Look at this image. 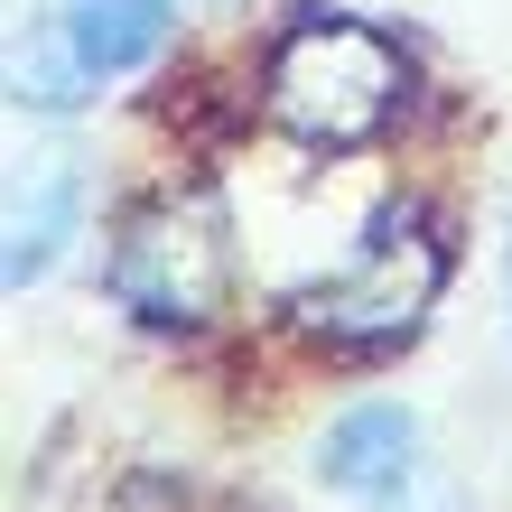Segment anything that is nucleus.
I'll list each match as a JSON object with an SVG mask.
<instances>
[{
	"mask_svg": "<svg viewBox=\"0 0 512 512\" xmlns=\"http://www.w3.org/2000/svg\"><path fill=\"white\" fill-rule=\"evenodd\" d=\"M10 75H19V103H47V112H66V103H75V84H94V75L75 66V47H66V28H56V19L19 47V66H10Z\"/></svg>",
	"mask_w": 512,
	"mask_h": 512,
	"instance_id": "7",
	"label": "nucleus"
},
{
	"mask_svg": "<svg viewBox=\"0 0 512 512\" xmlns=\"http://www.w3.org/2000/svg\"><path fill=\"white\" fill-rule=\"evenodd\" d=\"M112 298L140 326H196L224 298V243L205 205H149L112 243Z\"/></svg>",
	"mask_w": 512,
	"mask_h": 512,
	"instance_id": "3",
	"label": "nucleus"
},
{
	"mask_svg": "<svg viewBox=\"0 0 512 512\" xmlns=\"http://www.w3.org/2000/svg\"><path fill=\"white\" fill-rule=\"evenodd\" d=\"M75 224H84V187H75V168L28 177V187H19V205H10V289L47 280V270L66 261Z\"/></svg>",
	"mask_w": 512,
	"mask_h": 512,
	"instance_id": "6",
	"label": "nucleus"
},
{
	"mask_svg": "<svg viewBox=\"0 0 512 512\" xmlns=\"http://www.w3.org/2000/svg\"><path fill=\"white\" fill-rule=\"evenodd\" d=\"M447 280V252L429 243V224H419V205H382L373 233L354 243L345 270H326L317 289H298V326L326 345H391L410 336L419 317H429V298Z\"/></svg>",
	"mask_w": 512,
	"mask_h": 512,
	"instance_id": "2",
	"label": "nucleus"
},
{
	"mask_svg": "<svg viewBox=\"0 0 512 512\" xmlns=\"http://www.w3.org/2000/svg\"><path fill=\"white\" fill-rule=\"evenodd\" d=\"M56 28H66L75 66L103 84V75H131V66H149V56H159V38H168V0H66V10H56Z\"/></svg>",
	"mask_w": 512,
	"mask_h": 512,
	"instance_id": "5",
	"label": "nucleus"
},
{
	"mask_svg": "<svg viewBox=\"0 0 512 512\" xmlns=\"http://www.w3.org/2000/svg\"><path fill=\"white\" fill-rule=\"evenodd\" d=\"M270 112L317 149H364L401 112V56L354 19H308L270 66Z\"/></svg>",
	"mask_w": 512,
	"mask_h": 512,
	"instance_id": "1",
	"label": "nucleus"
},
{
	"mask_svg": "<svg viewBox=\"0 0 512 512\" xmlns=\"http://www.w3.org/2000/svg\"><path fill=\"white\" fill-rule=\"evenodd\" d=\"M317 475H326L345 503H364V512H401L410 485H419V419H410V410H391V401L345 410L336 429H326Z\"/></svg>",
	"mask_w": 512,
	"mask_h": 512,
	"instance_id": "4",
	"label": "nucleus"
}]
</instances>
